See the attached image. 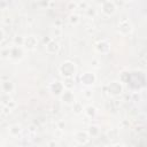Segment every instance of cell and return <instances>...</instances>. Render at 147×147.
<instances>
[{"label": "cell", "mask_w": 147, "mask_h": 147, "mask_svg": "<svg viewBox=\"0 0 147 147\" xmlns=\"http://www.w3.org/2000/svg\"><path fill=\"white\" fill-rule=\"evenodd\" d=\"M3 37H5V34H3V31L0 29V42L2 41V39H3Z\"/></svg>", "instance_id": "44dd1931"}, {"label": "cell", "mask_w": 147, "mask_h": 147, "mask_svg": "<svg viewBox=\"0 0 147 147\" xmlns=\"http://www.w3.org/2000/svg\"><path fill=\"white\" fill-rule=\"evenodd\" d=\"M69 22H70L71 24H77V23L79 22V17H78L77 15H75V14H74V15H71V16H70Z\"/></svg>", "instance_id": "ac0fdd59"}, {"label": "cell", "mask_w": 147, "mask_h": 147, "mask_svg": "<svg viewBox=\"0 0 147 147\" xmlns=\"http://www.w3.org/2000/svg\"><path fill=\"white\" fill-rule=\"evenodd\" d=\"M123 92V86L118 82H111L108 85V94L111 96H117Z\"/></svg>", "instance_id": "7a4b0ae2"}, {"label": "cell", "mask_w": 147, "mask_h": 147, "mask_svg": "<svg viewBox=\"0 0 147 147\" xmlns=\"http://www.w3.org/2000/svg\"><path fill=\"white\" fill-rule=\"evenodd\" d=\"M95 80H96V77H95V75L94 74H92V72H84L82 76H80V83L83 84V85H85V86H91V85H93L94 83H95Z\"/></svg>", "instance_id": "3957f363"}, {"label": "cell", "mask_w": 147, "mask_h": 147, "mask_svg": "<svg viewBox=\"0 0 147 147\" xmlns=\"http://www.w3.org/2000/svg\"><path fill=\"white\" fill-rule=\"evenodd\" d=\"M63 86H64V88L71 90L74 87V79L72 78H65L64 79V83H63Z\"/></svg>", "instance_id": "e0dca14e"}, {"label": "cell", "mask_w": 147, "mask_h": 147, "mask_svg": "<svg viewBox=\"0 0 147 147\" xmlns=\"http://www.w3.org/2000/svg\"><path fill=\"white\" fill-rule=\"evenodd\" d=\"M125 2H131V1H133V0H124Z\"/></svg>", "instance_id": "603a6c76"}, {"label": "cell", "mask_w": 147, "mask_h": 147, "mask_svg": "<svg viewBox=\"0 0 147 147\" xmlns=\"http://www.w3.org/2000/svg\"><path fill=\"white\" fill-rule=\"evenodd\" d=\"M87 133H88V136H92V137L98 136V133H99V129H98V126H95V125H91V126L88 127V130H87Z\"/></svg>", "instance_id": "2e32d148"}, {"label": "cell", "mask_w": 147, "mask_h": 147, "mask_svg": "<svg viewBox=\"0 0 147 147\" xmlns=\"http://www.w3.org/2000/svg\"><path fill=\"white\" fill-rule=\"evenodd\" d=\"M9 56L11 57V59H21L22 56H23V51H22V48H21V46H14V47H11L10 49H9Z\"/></svg>", "instance_id": "7c38bea8"}, {"label": "cell", "mask_w": 147, "mask_h": 147, "mask_svg": "<svg viewBox=\"0 0 147 147\" xmlns=\"http://www.w3.org/2000/svg\"><path fill=\"white\" fill-rule=\"evenodd\" d=\"M88 139H90V136H88V133L85 132V131H78V132L75 134V140H76L78 144H80V145L87 144Z\"/></svg>", "instance_id": "9c48e42d"}, {"label": "cell", "mask_w": 147, "mask_h": 147, "mask_svg": "<svg viewBox=\"0 0 147 147\" xmlns=\"http://www.w3.org/2000/svg\"><path fill=\"white\" fill-rule=\"evenodd\" d=\"M118 31H119V33H122V34H124V36L131 33V31H132V25H131V23H130L127 20L121 21L119 24H118Z\"/></svg>", "instance_id": "5b68a950"}, {"label": "cell", "mask_w": 147, "mask_h": 147, "mask_svg": "<svg viewBox=\"0 0 147 147\" xmlns=\"http://www.w3.org/2000/svg\"><path fill=\"white\" fill-rule=\"evenodd\" d=\"M59 71L60 74L64 77V78H72L77 71V68L75 65L74 62L71 61H64L60 67H59Z\"/></svg>", "instance_id": "6da1fadb"}, {"label": "cell", "mask_w": 147, "mask_h": 147, "mask_svg": "<svg viewBox=\"0 0 147 147\" xmlns=\"http://www.w3.org/2000/svg\"><path fill=\"white\" fill-rule=\"evenodd\" d=\"M49 90L53 94L55 95H61L62 92L64 91V86H63V83L61 82H53L51 85H49Z\"/></svg>", "instance_id": "8992f818"}, {"label": "cell", "mask_w": 147, "mask_h": 147, "mask_svg": "<svg viewBox=\"0 0 147 147\" xmlns=\"http://www.w3.org/2000/svg\"><path fill=\"white\" fill-rule=\"evenodd\" d=\"M37 44H38V40L34 36H28L24 38V41H23V45L28 49H33L37 46Z\"/></svg>", "instance_id": "30bf717a"}, {"label": "cell", "mask_w": 147, "mask_h": 147, "mask_svg": "<svg viewBox=\"0 0 147 147\" xmlns=\"http://www.w3.org/2000/svg\"><path fill=\"white\" fill-rule=\"evenodd\" d=\"M14 41H15V44H18V46H21V45H23L24 38H23V37H16Z\"/></svg>", "instance_id": "ffe728a7"}, {"label": "cell", "mask_w": 147, "mask_h": 147, "mask_svg": "<svg viewBox=\"0 0 147 147\" xmlns=\"http://www.w3.org/2000/svg\"><path fill=\"white\" fill-rule=\"evenodd\" d=\"M2 90L5 91V92H7V93H9V92H11L13 90H14V85H13V83L11 82H3L2 83Z\"/></svg>", "instance_id": "5bb4252c"}, {"label": "cell", "mask_w": 147, "mask_h": 147, "mask_svg": "<svg viewBox=\"0 0 147 147\" xmlns=\"http://www.w3.org/2000/svg\"><path fill=\"white\" fill-rule=\"evenodd\" d=\"M74 110H75L76 114H79V113H82L83 108H80V105L79 103H75L74 102Z\"/></svg>", "instance_id": "d6986e66"}, {"label": "cell", "mask_w": 147, "mask_h": 147, "mask_svg": "<svg viewBox=\"0 0 147 147\" xmlns=\"http://www.w3.org/2000/svg\"><path fill=\"white\" fill-rule=\"evenodd\" d=\"M59 48H60V46H59L57 41L52 40V39H51V40L46 44V46H45L46 52H47V53H49V54H55V53H57Z\"/></svg>", "instance_id": "8fae6325"}, {"label": "cell", "mask_w": 147, "mask_h": 147, "mask_svg": "<svg viewBox=\"0 0 147 147\" xmlns=\"http://www.w3.org/2000/svg\"><path fill=\"white\" fill-rule=\"evenodd\" d=\"M85 95H86V96H87V98H90V96H91V95H92V92H91V91H88V90H87V91H85Z\"/></svg>", "instance_id": "7402d4cb"}, {"label": "cell", "mask_w": 147, "mask_h": 147, "mask_svg": "<svg viewBox=\"0 0 147 147\" xmlns=\"http://www.w3.org/2000/svg\"><path fill=\"white\" fill-rule=\"evenodd\" d=\"M84 113L86 114V116H87V117L92 118V117H94V116H95V113H96V110H95V108H94L93 106H87V107H85V109H84Z\"/></svg>", "instance_id": "4fadbf2b"}, {"label": "cell", "mask_w": 147, "mask_h": 147, "mask_svg": "<svg viewBox=\"0 0 147 147\" xmlns=\"http://www.w3.org/2000/svg\"><path fill=\"white\" fill-rule=\"evenodd\" d=\"M95 49H96L98 53L107 54V53H109V51H110V45H109V42H107V41H105V40H101V41H99V42L95 45Z\"/></svg>", "instance_id": "ba28073f"}, {"label": "cell", "mask_w": 147, "mask_h": 147, "mask_svg": "<svg viewBox=\"0 0 147 147\" xmlns=\"http://www.w3.org/2000/svg\"><path fill=\"white\" fill-rule=\"evenodd\" d=\"M102 13L105 14V15H107V16H110V15H113L115 11H116V6H115V3L113 2V1H110V0H108V1H105L103 3H102Z\"/></svg>", "instance_id": "277c9868"}, {"label": "cell", "mask_w": 147, "mask_h": 147, "mask_svg": "<svg viewBox=\"0 0 147 147\" xmlns=\"http://www.w3.org/2000/svg\"><path fill=\"white\" fill-rule=\"evenodd\" d=\"M61 100L67 105H72L75 102V95L71 92V90H65L61 94Z\"/></svg>", "instance_id": "52a82bcc"}, {"label": "cell", "mask_w": 147, "mask_h": 147, "mask_svg": "<svg viewBox=\"0 0 147 147\" xmlns=\"http://www.w3.org/2000/svg\"><path fill=\"white\" fill-rule=\"evenodd\" d=\"M21 132V126L18 124H15V125H11L10 129H9V133L11 136H18V133Z\"/></svg>", "instance_id": "9a60e30c"}]
</instances>
